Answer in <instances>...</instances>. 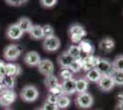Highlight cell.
<instances>
[{
  "instance_id": "38",
  "label": "cell",
  "mask_w": 123,
  "mask_h": 110,
  "mask_svg": "<svg viewBox=\"0 0 123 110\" xmlns=\"http://www.w3.org/2000/svg\"><path fill=\"white\" fill-rule=\"evenodd\" d=\"M29 0H18V2H19V4L21 5H24V4H26L27 2H28Z\"/></svg>"
},
{
  "instance_id": "11",
  "label": "cell",
  "mask_w": 123,
  "mask_h": 110,
  "mask_svg": "<svg viewBox=\"0 0 123 110\" xmlns=\"http://www.w3.org/2000/svg\"><path fill=\"white\" fill-rule=\"evenodd\" d=\"M116 46L115 41L110 37H105L100 40V41L98 43V48L99 50L104 53H109L111 52L114 48Z\"/></svg>"
},
{
  "instance_id": "16",
  "label": "cell",
  "mask_w": 123,
  "mask_h": 110,
  "mask_svg": "<svg viewBox=\"0 0 123 110\" xmlns=\"http://www.w3.org/2000/svg\"><path fill=\"white\" fill-rule=\"evenodd\" d=\"M78 46L81 50V52L86 54V56L87 55H93V53L95 52V47L92 44V42L88 40H82L81 42L78 44Z\"/></svg>"
},
{
  "instance_id": "18",
  "label": "cell",
  "mask_w": 123,
  "mask_h": 110,
  "mask_svg": "<svg viewBox=\"0 0 123 110\" xmlns=\"http://www.w3.org/2000/svg\"><path fill=\"white\" fill-rule=\"evenodd\" d=\"M17 25L20 28V29L24 32V33L30 31L31 27L33 26V24H32V22H31V19H30L29 17H20L18 20L17 21Z\"/></svg>"
},
{
  "instance_id": "29",
  "label": "cell",
  "mask_w": 123,
  "mask_h": 110,
  "mask_svg": "<svg viewBox=\"0 0 123 110\" xmlns=\"http://www.w3.org/2000/svg\"><path fill=\"white\" fill-rule=\"evenodd\" d=\"M59 74H60V77L62 78V81H63V80H67V79H70V78H74V73H73L68 68L62 69Z\"/></svg>"
},
{
  "instance_id": "36",
  "label": "cell",
  "mask_w": 123,
  "mask_h": 110,
  "mask_svg": "<svg viewBox=\"0 0 123 110\" xmlns=\"http://www.w3.org/2000/svg\"><path fill=\"white\" fill-rule=\"evenodd\" d=\"M116 110H123V100H118V103L116 106Z\"/></svg>"
},
{
  "instance_id": "34",
  "label": "cell",
  "mask_w": 123,
  "mask_h": 110,
  "mask_svg": "<svg viewBox=\"0 0 123 110\" xmlns=\"http://www.w3.org/2000/svg\"><path fill=\"white\" fill-rule=\"evenodd\" d=\"M5 1L6 4H8L9 6H20L18 0H5Z\"/></svg>"
},
{
  "instance_id": "10",
  "label": "cell",
  "mask_w": 123,
  "mask_h": 110,
  "mask_svg": "<svg viewBox=\"0 0 123 110\" xmlns=\"http://www.w3.org/2000/svg\"><path fill=\"white\" fill-rule=\"evenodd\" d=\"M6 35L9 40L18 41V40H19L23 37L24 32L22 31L20 29V28L17 25V23H14V24H11L10 26L7 28Z\"/></svg>"
},
{
  "instance_id": "8",
  "label": "cell",
  "mask_w": 123,
  "mask_h": 110,
  "mask_svg": "<svg viewBox=\"0 0 123 110\" xmlns=\"http://www.w3.org/2000/svg\"><path fill=\"white\" fill-rule=\"evenodd\" d=\"M37 67H38L39 72H40L41 74H43L44 76H48V75L53 74V72H54V65H53V63L51 62V60H49V59L41 60V62L38 64Z\"/></svg>"
},
{
  "instance_id": "13",
  "label": "cell",
  "mask_w": 123,
  "mask_h": 110,
  "mask_svg": "<svg viewBox=\"0 0 123 110\" xmlns=\"http://www.w3.org/2000/svg\"><path fill=\"white\" fill-rule=\"evenodd\" d=\"M75 79L70 78L67 80H63L61 83L63 94L65 95H72L75 93Z\"/></svg>"
},
{
  "instance_id": "20",
  "label": "cell",
  "mask_w": 123,
  "mask_h": 110,
  "mask_svg": "<svg viewBox=\"0 0 123 110\" xmlns=\"http://www.w3.org/2000/svg\"><path fill=\"white\" fill-rule=\"evenodd\" d=\"M102 76V74L98 72L96 68H92L91 70H89L88 72H86L85 77L86 78V80L90 83H98V80L100 79V77Z\"/></svg>"
},
{
  "instance_id": "24",
  "label": "cell",
  "mask_w": 123,
  "mask_h": 110,
  "mask_svg": "<svg viewBox=\"0 0 123 110\" xmlns=\"http://www.w3.org/2000/svg\"><path fill=\"white\" fill-rule=\"evenodd\" d=\"M1 84L5 86L6 89H13L15 87L16 79L15 77L10 75H4Z\"/></svg>"
},
{
  "instance_id": "40",
  "label": "cell",
  "mask_w": 123,
  "mask_h": 110,
  "mask_svg": "<svg viewBox=\"0 0 123 110\" xmlns=\"http://www.w3.org/2000/svg\"><path fill=\"white\" fill-rule=\"evenodd\" d=\"M38 110H42V109H38Z\"/></svg>"
},
{
  "instance_id": "30",
  "label": "cell",
  "mask_w": 123,
  "mask_h": 110,
  "mask_svg": "<svg viewBox=\"0 0 123 110\" xmlns=\"http://www.w3.org/2000/svg\"><path fill=\"white\" fill-rule=\"evenodd\" d=\"M49 93H51V94H54V95H56V96H61V95H63V90H62V84H58L56 86H54V87H52L51 89H49Z\"/></svg>"
},
{
  "instance_id": "15",
  "label": "cell",
  "mask_w": 123,
  "mask_h": 110,
  "mask_svg": "<svg viewBox=\"0 0 123 110\" xmlns=\"http://www.w3.org/2000/svg\"><path fill=\"white\" fill-rule=\"evenodd\" d=\"M22 73V69L20 65L16 63H6V75H10L13 77H17L20 75Z\"/></svg>"
},
{
  "instance_id": "22",
  "label": "cell",
  "mask_w": 123,
  "mask_h": 110,
  "mask_svg": "<svg viewBox=\"0 0 123 110\" xmlns=\"http://www.w3.org/2000/svg\"><path fill=\"white\" fill-rule=\"evenodd\" d=\"M61 83L59 82V79L57 78L55 75L53 74H51V75H48V76H45V79H44V84L48 89H51L52 87L56 86L58 84H60Z\"/></svg>"
},
{
  "instance_id": "7",
  "label": "cell",
  "mask_w": 123,
  "mask_h": 110,
  "mask_svg": "<svg viewBox=\"0 0 123 110\" xmlns=\"http://www.w3.org/2000/svg\"><path fill=\"white\" fill-rule=\"evenodd\" d=\"M97 85L102 92H109L114 88L115 83L110 75H102L97 83Z\"/></svg>"
},
{
  "instance_id": "39",
  "label": "cell",
  "mask_w": 123,
  "mask_h": 110,
  "mask_svg": "<svg viewBox=\"0 0 123 110\" xmlns=\"http://www.w3.org/2000/svg\"><path fill=\"white\" fill-rule=\"evenodd\" d=\"M3 76H4V75H1V74H0V83H2V80H3Z\"/></svg>"
},
{
  "instance_id": "1",
  "label": "cell",
  "mask_w": 123,
  "mask_h": 110,
  "mask_svg": "<svg viewBox=\"0 0 123 110\" xmlns=\"http://www.w3.org/2000/svg\"><path fill=\"white\" fill-rule=\"evenodd\" d=\"M68 35L74 44H79L84 37L86 36V29L80 24H72L68 29Z\"/></svg>"
},
{
  "instance_id": "33",
  "label": "cell",
  "mask_w": 123,
  "mask_h": 110,
  "mask_svg": "<svg viewBox=\"0 0 123 110\" xmlns=\"http://www.w3.org/2000/svg\"><path fill=\"white\" fill-rule=\"evenodd\" d=\"M57 100H58V96L54 95V94H47V97H46V102L47 103H51V104H57Z\"/></svg>"
},
{
  "instance_id": "28",
  "label": "cell",
  "mask_w": 123,
  "mask_h": 110,
  "mask_svg": "<svg viewBox=\"0 0 123 110\" xmlns=\"http://www.w3.org/2000/svg\"><path fill=\"white\" fill-rule=\"evenodd\" d=\"M42 31H43V36H44V38L54 36V29H53V27L49 25V24L42 26Z\"/></svg>"
},
{
  "instance_id": "14",
  "label": "cell",
  "mask_w": 123,
  "mask_h": 110,
  "mask_svg": "<svg viewBox=\"0 0 123 110\" xmlns=\"http://www.w3.org/2000/svg\"><path fill=\"white\" fill-rule=\"evenodd\" d=\"M75 93L77 94H82L85 92H87L88 86H89V82L86 80V78L84 76L78 77L75 79Z\"/></svg>"
},
{
  "instance_id": "37",
  "label": "cell",
  "mask_w": 123,
  "mask_h": 110,
  "mask_svg": "<svg viewBox=\"0 0 123 110\" xmlns=\"http://www.w3.org/2000/svg\"><path fill=\"white\" fill-rule=\"evenodd\" d=\"M6 87L5 86H4V85H3V84H1V83H0V95H1V94H3V93H4V92H5L6 91Z\"/></svg>"
},
{
  "instance_id": "26",
  "label": "cell",
  "mask_w": 123,
  "mask_h": 110,
  "mask_svg": "<svg viewBox=\"0 0 123 110\" xmlns=\"http://www.w3.org/2000/svg\"><path fill=\"white\" fill-rule=\"evenodd\" d=\"M111 63H112V67L114 70L123 72V54L118 55Z\"/></svg>"
},
{
  "instance_id": "2",
  "label": "cell",
  "mask_w": 123,
  "mask_h": 110,
  "mask_svg": "<svg viewBox=\"0 0 123 110\" xmlns=\"http://www.w3.org/2000/svg\"><path fill=\"white\" fill-rule=\"evenodd\" d=\"M20 97L23 101L28 103L34 102L39 97V91L34 85H26L21 90Z\"/></svg>"
},
{
  "instance_id": "17",
  "label": "cell",
  "mask_w": 123,
  "mask_h": 110,
  "mask_svg": "<svg viewBox=\"0 0 123 110\" xmlns=\"http://www.w3.org/2000/svg\"><path fill=\"white\" fill-rule=\"evenodd\" d=\"M74 61V59L71 57L66 52H63L58 57V64L62 69L69 68V66L72 64Z\"/></svg>"
},
{
  "instance_id": "5",
  "label": "cell",
  "mask_w": 123,
  "mask_h": 110,
  "mask_svg": "<svg viewBox=\"0 0 123 110\" xmlns=\"http://www.w3.org/2000/svg\"><path fill=\"white\" fill-rule=\"evenodd\" d=\"M95 68L97 69L102 75H109L113 70L112 63L107 59L100 57L96 58Z\"/></svg>"
},
{
  "instance_id": "27",
  "label": "cell",
  "mask_w": 123,
  "mask_h": 110,
  "mask_svg": "<svg viewBox=\"0 0 123 110\" xmlns=\"http://www.w3.org/2000/svg\"><path fill=\"white\" fill-rule=\"evenodd\" d=\"M69 70L72 72L73 73H79L82 70V58L74 60L72 63V64L69 66Z\"/></svg>"
},
{
  "instance_id": "25",
  "label": "cell",
  "mask_w": 123,
  "mask_h": 110,
  "mask_svg": "<svg viewBox=\"0 0 123 110\" xmlns=\"http://www.w3.org/2000/svg\"><path fill=\"white\" fill-rule=\"evenodd\" d=\"M111 77H112L113 81L115 83V85L118 84V85H123V72L121 71H117V70H114L113 69L111 73L109 74Z\"/></svg>"
},
{
  "instance_id": "3",
  "label": "cell",
  "mask_w": 123,
  "mask_h": 110,
  "mask_svg": "<svg viewBox=\"0 0 123 110\" xmlns=\"http://www.w3.org/2000/svg\"><path fill=\"white\" fill-rule=\"evenodd\" d=\"M94 104L93 95L88 92H85L82 94H77L75 98V105L82 109L90 108Z\"/></svg>"
},
{
  "instance_id": "4",
  "label": "cell",
  "mask_w": 123,
  "mask_h": 110,
  "mask_svg": "<svg viewBox=\"0 0 123 110\" xmlns=\"http://www.w3.org/2000/svg\"><path fill=\"white\" fill-rule=\"evenodd\" d=\"M21 48L16 44H9L4 49L3 51V56L6 61L8 62H14L21 54Z\"/></svg>"
},
{
  "instance_id": "19",
  "label": "cell",
  "mask_w": 123,
  "mask_h": 110,
  "mask_svg": "<svg viewBox=\"0 0 123 110\" xmlns=\"http://www.w3.org/2000/svg\"><path fill=\"white\" fill-rule=\"evenodd\" d=\"M28 33L30 34L31 38H32L33 40H41V39H44L43 31H42V27L40 26V25H33Z\"/></svg>"
},
{
  "instance_id": "9",
  "label": "cell",
  "mask_w": 123,
  "mask_h": 110,
  "mask_svg": "<svg viewBox=\"0 0 123 110\" xmlns=\"http://www.w3.org/2000/svg\"><path fill=\"white\" fill-rule=\"evenodd\" d=\"M17 98V94L13 89H6L0 95V105L2 106H8L15 102Z\"/></svg>"
},
{
  "instance_id": "31",
  "label": "cell",
  "mask_w": 123,
  "mask_h": 110,
  "mask_svg": "<svg viewBox=\"0 0 123 110\" xmlns=\"http://www.w3.org/2000/svg\"><path fill=\"white\" fill-rule=\"evenodd\" d=\"M40 2L44 8H51L56 5L58 0H40Z\"/></svg>"
},
{
  "instance_id": "32",
  "label": "cell",
  "mask_w": 123,
  "mask_h": 110,
  "mask_svg": "<svg viewBox=\"0 0 123 110\" xmlns=\"http://www.w3.org/2000/svg\"><path fill=\"white\" fill-rule=\"evenodd\" d=\"M41 109L42 110H59V107H58V105H57L56 104H51V103L45 102Z\"/></svg>"
},
{
  "instance_id": "23",
  "label": "cell",
  "mask_w": 123,
  "mask_h": 110,
  "mask_svg": "<svg viewBox=\"0 0 123 110\" xmlns=\"http://www.w3.org/2000/svg\"><path fill=\"white\" fill-rule=\"evenodd\" d=\"M70 104H71V99L69 98V96L63 94V95H61V96L58 97L56 105H58L59 109L60 108L61 109H65L70 105Z\"/></svg>"
},
{
  "instance_id": "12",
  "label": "cell",
  "mask_w": 123,
  "mask_h": 110,
  "mask_svg": "<svg viewBox=\"0 0 123 110\" xmlns=\"http://www.w3.org/2000/svg\"><path fill=\"white\" fill-rule=\"evenodd\" d=\"M41 56L40 54L35 52V51H31L25 54L24 56V63L31 67H35L38 66V64L41 62Z\"/></svg>"
},
{
  "instance_id": "6",
  "label": "cell",
  "mask_w": 123,
  "mask_h": 110,
  "mask_svg": "<svg viewBox=\"0 0 123 110\" xmlns=\"http://www.w3.org/2000/svg\"><path fill=\"white\" fill-rule=\"evenodd\" d=\"M60 46H61V41L55 35L44 38V41L42 42V47L44 49V51H46L48 52H56L59 50Z\"/></svg>"
},
{
  "instance_id": "35",
  "label": "cell",
  "mask_w": 123,
  "mask_h": 110,
  "mask_svg": "<svg viewBox=\"0 0 123 110\" xmlns=\"http://www.w3.org/2000/svg\"><path fill=\"white\" fill-rule=\"evenodd\" d=\"M0 74L6 75V63L0 60Z\"/></svg>"
},
{
  "instance_id": "21",
  "label": "cell",
  "mask_w": 123,
  "mask_h": 110,
  "mask_svg": "<svg viewBox=\"0 0 123 110\" xmlns=\"http://www.w3.org/2000/svg\"><path fill=\"white\" fill-rule=\"evenodd\" d=\"M66 52L71 56L72 58H74V60L77 59H80L82 58V52H81V50L78 45L76 44H73L71 46H69L68 50L66 51Z\"/></svg>"
}]
</instances>
